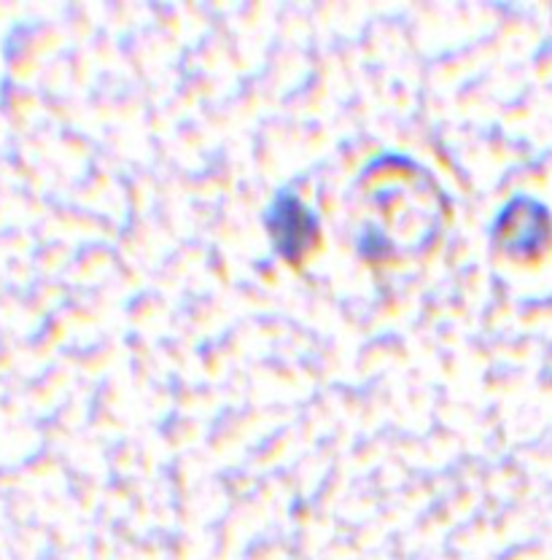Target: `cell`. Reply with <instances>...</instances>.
Returning <instances> with one entry per match:
<instances>
[{
  "label": "cell",
  "instance_id": "1",
  "mask_svg": "<svg viewBox=\"0 0 552 560\" xmlns=\"http://www.w3.org/2000/svg\"><path fill=\"white\" fill-rule=\"evenodd\" d=\"M410 165L402 160H383L372 167L367 180V200L375 206L377 215H372L364 230L362 248L372 259H383L404 245L407 250L426 248L428 237L437 235L442 213L437 206H445L439 191H434L426 175L407 173Z\"/></svg>",
  "mask_w": 552,
  "mask_h": 560
},
{
  "label": "cell",
  "instance_id": "2",
  "mask_svg": "<svg viewBox=\"0 0 552 560\" xmlns=\"http://www.w3.org/2000/svg\"><path fill=\"white\" fill-rule=\"evenodd\" d=\"M496 241L507 254L520 259L539 256L550 241V213L528 197L509 202L496 221Z\"/></svg>",
  "mask_w": 552,
  "mask_h": 560
},
{
  "label": "cell",
  "instance_id": "3",
  "mask_svg": "<svg viewBox=\"0 0 552 560\" xmlns=\"http://www.w3.org/2000/svg\"><path fill=\"white\" fill-rule=\"evenodd\" d=\"M270 235L275 241V248L294 261L316 243L318 221L307 213V208L300 200L286 195L272 206Z\"/></svg>",
  "mask_w": 552,
  "mask_h": 560
}]
</instances>
